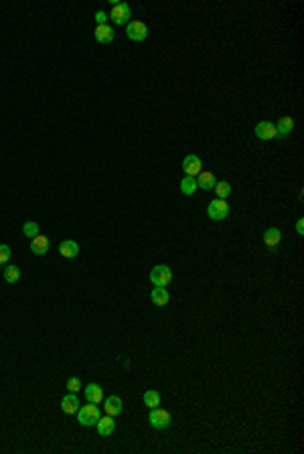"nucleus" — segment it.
I'll return each mask as SVG.
<instances>
[{
    "label": "nucleus",
    "mask_w": 304,
    "mask_h": 454,
    "mask_svg": "<svg viewBox=\"0 0 304 454\" xmlns=\"http://www.w3.org/2000/svg\"><path fill=\"white\" fill-rule=\"evenodd\" d=\"M100 418H102V412H100L98 404H89L87 402V406H79V410H77V420L85 428L96 426V424L100 422Z\"/></svg>",
    "instance_id": "1"
},
{
    "label": "nucleus",
    "mask_w": 304,
    "mask_h": 454,
    "mask_svg": "<svg viewBox=\"0 0 304 454\" xmlns=\"http://www.w3.org/2000/svg\"><path fill=\"white\" fill-rule=\"evenodd\" d=\"M207 215L209 219L213 221H221L229 215V203L225 199H213L209 205H207Z\"/></svg>",
    "instance_id": "2"
},
{
    "label": "nucleus",
    "mask_w": 304,
    "mask_h": 454,
    "mask_svg": "<svg viewBox=\"0 0 304 454\" xmlns=\"http://www.w3.org/2000/svg\"><path fill=\"white\" fill-rule=\"evenodd\" d=\"M148 422H150V426L152 428H156V430H164L170 426V414L166 410H160V408H152L150 414H148Z\"/></svg>",
    "instance_id": "3"
},
{
    "label": "nucleus",
    "mask_w": 304,
    "mask_h": 454,
    "mask_svg": "<svg viewBox=\"0 0 304 454\" xmlns=\"http://www.w3.org/2000/svg\"><path fill=\"white\" fill-rule=\"evenodd\" d=\"M150 282L154 284V286H162V288H166L170 282H172V272H170V268L168 266H154L152 268V272H150Z\"/></svg>",
    "instance_id": "4"
},
{
    "label": "nucleus",
    "mask_w": 304,
    "mask_h": 454,
    "mask_svg": "<svg viewBox=\"0 0 304 454\" xmlns=\"http://www.w3.org/2000/svg\"><path fill=\"white\" fill-rule=\"evenodd\" d=\"M130 16H132V10H130V4L126 2H116L112 6V12L108 18L114 20V24H128L130 22Z\"/></svg>",
    "instance_id": "5"
},
{
    "label": "nucleus",
    "mask_w": 304,
    "mask_h": 454,
    "mask_svg": "<svg viewBox=\"0 0 304 454\" xmlns=\"http://www.w3.org/2000/svg\"><path fill=\"white\" fill-rule=\"evenodd\" d=\"M126 35H128L130 41L140 43V41H144L148 37V26L144 22H140V20H130L128 26H126Z\"/></svg>",
    "instance_id": "6"
},
{
    "label": "nucleus",
    "mask_w": 304,
    "mask_h": 454,
    "mask_svg": "<svg viewBox=\"0 0 304 454\" xmlns=\"http://www.w3.org/2000/svg\"><path fill=\"white\" fill-rule=\"evenodd\" d=\"M180 166H182V172H185L187 176H197L201 172V168H203V162H201V158L197 154H189V156H185V160H182Z\"/></svg>",
    "instance_id": "7"
},
{
    "label": "nucleus",
    "mask_w": 304,
    "mask_h": 454,
    "mask_svg": "<svg viewBox=\"0 0 304 454\" xmlns=\"http://www.w3.org/2000/svg\"><path fill=\"white\" fill-rule=\"evenodd\" d=\"M254 132H256V136L260 138V140H272V138H276L278 134H276V126H274L272 122H258L256 124V128H254Z\"/></svg>",
    "instance_id": "8"
},
{
    "label": "nucleus",
    "mask_w": 304,
    "mask_h": 454,
    "mask_svg": "<svg viewBox=\"0 0 304 454\" xmlns=\"http://www.w3.org/2000/svg\"><path fill=\"white\" fill-rule=\"evenodd\" d=\"M83 396L89 404H100V402H104V389L98 383H89L83 389Z\"/></svg>",
    "instance_id": "9"
},
{
    "label": "nucleus",
    "mask_w": 304,
    "mask_h": 454,
    "mask_svg": "<svg viewBox=\"0 0 304 454\" xmlns=\"http://www.w3.org/2000/svg\"><path fill=\"white\" fill-rule=\"evenodd\" d=\"M114 28L110 26V24H98L96 26V33H94V37H96V41L98 43H102V45H108V43H112L114 41Z\"/></svg>",
    "instance_id": "10"
},
{
    "label": "nucleus",
    "mask_w": 304,
    "mask_h": 454,
    "mask_svg": "<svg viewBox=\"0 0 304 454\" xmlns=\"http://www.w3.org/2000/svg\"><path fill=\"white\" fill-rule=\"evenodd\" d=\"M104 408H106V414L108 416L116 418V416L122 414V410H124V404H122V400L118 396H110V398L104 400Z\"/></svg>",
    "instance_id": "11"
},
{
    "label": "nucleus",
    "mask_w": 304,
    "mask_h": 454,
    "mask_svg": "<svg viewBox=\"0 0 304 454\" xmlns=\"http://www.w3.org/2000/svg\"><path fill=\"white\" fill-rule=\"evenodd\" d=\"M195 180H197V189H203V191H211L217 183L215 174H213V172H203V170L195 176Z\"/></svg>",
    "instance_id": "12"
},
{
    "label": "nucleus",
    "mask_w": 304,
    "mask_h": 454,
    "mask_svg": "<svg viewBox=\"0 0 304 454\" xmlns=\"http://www.w3.org/2000/svg\"><path fill=\"white\" fill-rule=\"evenodd\" d=\"M30 252H33L35 256H45L49 252V237L45 235H37L30 239Z\"/></svg>",
    "instance_id": "13"
},
{
    "label": "nucleus",
    "mask_w": 304,
    "mask_h": 454,
    "mask_svg": "<svg viewBox=\"0 0 304 454\" xmlns=\"http://www.w3.org/2000/svg\"><path fill=\"white\" fill-rule=\"evenodd\" d=\"M280 239H282V233H280L278 227H270V229H266V233H264V244H266L270 250H276L278 244H280Z\"/></svg>",
    "instance_id": "14"
},
{
    "label": "nucleus",
    "mask_w": 304,
    "mask_h": 454,
    "mask_svg": "<svg viewBox=\"0 0 304 454\" xmlns=\"http://www.w3.org/2000/svg\"><path fill=\"white\" fill-rule=\"evenodd\" d=\"M59 254L63 256V258H75L79 254V246H77V241L73 239H63L59 244Z\"/></svg>",
    "instance_id": "15"
},
{
    "label": "nucleus",
    "mask_w": 304,
    "mask_h": 454,
    "mask_svg": "<svg viewBox=\"0 0 304 454\" xmlns=\"http://www.w3.org/2000/svg\"><path fill=\"white\" fill-rule=\"evenodd\" d=\"M150 300H152V304H156V306H166V304H168V300H170V296H168L166 288H162V286H154V290L150 292Z\"/></svg>",
    "instance_id": "16"
},
{
    "label": "nucleus",
    "mask_w": 304,
    "mask_h": 454,
    "mask_svg": "<svg viewBox=\"0 0 304 454\" xmlns=\"http://www.w3.org/2000/svg\"><path fill=\"white\" fill-rule=\"evenodd\" d=\"M61 410H63L65 414H77L79 400H77L75 393H67V396H63V400H61Z\"/></svg>",
    "instance_id": "17"
},
{
    "label": "nucleus",
    "mask_w": 304,
    "mask_h": 454,
    "mask_svg": "<svg viewBox=\"0 0 304 454\" xmlns=\"http://www.w3.org/2000/svg\"><path fill=\"white\" fill-rule=\"evenodd\" d=\"M98 426V432H100V436H112L114 434V430H116V422H114V418L112 416H108V418H100V422L96 424Z\"/></svg>",
    "instance_id": "18"
},
{
    "label": "nucleus",
    "mask_w": 304,
    "mask_h": 454,
    "mask_svg": "<svg viewBox=\"0 0 304 454\" xmlns=\"http://www.w3.org/2000/svg\"><path fill=\"white\" fill-rule=\"evenodd\" d=\"M142 402H144V406L146 408H158L160 406V393L156 391V389H146L144 391V396H142Z\"/></svg>",
    "instance_id": "19"
},
{
    "label": "nucleus",
    "mask_w": 304,
    "mask_h": 454,
    "mask_svg": "<svg viewBox=\"0 0 304 454\" xmlns=\"http://www.w3.org/2000/svg\"><path fill=\"white\" fill-rule=\"evenodd\" d=\"M294 130V120L290 116H282L278 120V126H276V134L278 136H288Z\"/></svg>",
    "instance_id": "20"
},
{
    "label": "nucleus",
    "mask_w": 304,
    "mask_h": 454,
    "mask_svg": "<svg viewBox=\"0 0 304 454\" xmlns=\"http://www.w3.org/2000/svg\"><path fill=\"white\" fill-rule=\"evenodd\" d=\"M180 191H182V195H195V191H197V180H195V176H185L180 180Z\"/></svg>",
    "instance_id": "21"
},
{
    "label": "nucleus",
    "mask_w": 304,
    "mask_h": 454,
    "mask_svg": "<svg viewBox=\"0 0 304 454\" xmlns=\"http://www.w3.org/2000/svg\"><path fill=\"white\" fill-rule=\"evenodd\" d=\"M215 195H217V199H227L229 195H231V185L227 183V180H217L215 183Z\"/></svg>",
    "instance_id": "22"
},
{
    "label": "nucleus",
    "mask_w": 304,
    "mask_h": 454,
    "mask_svg": "<svg viewBox=\"0 0 304 454\" xmlns=\"http://www.w3.org/2000/svg\"><path fill=\"white\" fill-rule=\"evenodd\" d=\"M4 280H6L8 284L18 282V280H20V270H18L16 266H6V268H4Z\"/></svg>",
    "instance_id": "23"
},
{
    "label": "nucleus",
    "mask_w": 304,
    "mask_h": 454,
    "mask_svg": "<svg viewBox=\"0 0 304 454\" xmlns=\"http://www.w3.org/2000/svg\"><path fill=\"white\" fill-rule=\"evenodd\" d=\"M22 233H24L28 239H33V237L39 235V225H37L35 221H26L24 227H22Z\"/></svg>",
    "instance_id": "24"
},
{
    "label": "nucleus",
    "mask_w": 304,
    "mask_h": 454,
    "mask_svg": "<svg viewBox=\"0 0 304 454\" xmlns=\"http://www.w3.org/2000/svg\"><path fill=\"white\" fill-rule=\"evenodd\" d=\"M10 260V248L6 244H0V266H4Z\"/></svg>",
    "instance_id": "25"
},
{
    "label": "nucleus",
    "mask_w": 304,
    "mask_h": 454,
    "mask_svg": "<svg viewBox=\"0 0 304 454\" xmlns=\"http://www.w3.org/2000/svg\"><path fill=\"white\" fill-rule=\"evenodd\" d=\"M67 389H69L71 393L79 391V389H81V381H79V377H69V379H67Z\"/></svg>",
    "instance_id": "26"
},
{
    "label": "nucleus",
    "mask_w": 304,
    "mask_h": 454,
    "mask_svg": "<svg viewBox=\"0 0 304 454\" xmlns=\"http://www.w3.org/2000/svg\"><path fill=\"white\" fill-rule=\"evenodd\" d=\"M106 20H108V14L102 12V10H98V12H96V22H98V24H106Z\"/></svg>",
    "instance_id": "27"
},
{
    "label": "nucleus",
    "mask_w": 304,
    "mask_h": 454,
    "mask_svg": "<svg viewBox=\"0 0 304 454\" xmlns=\"http://www.w3.org/2000/svg\"><path fill=\"white\" fill-rule=\"evenodd\" d=\"M296 231H298L300 235L304 233V219H298V221H296Z\"/></svg>",
    "instance_id": "28"
}]
</instances>
